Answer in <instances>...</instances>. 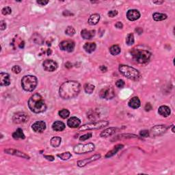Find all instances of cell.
Masks as SVG:
<instances>
[{"label":"cell","instance_id":"cell-27","mask_svg":"<svg viewBox=\"0 0 175 175\" xmlns=\"http://www.w3.org/2000/svg\"><path fill=\"white\" fill-rule=\"evenodd\" d=\"M100 21V15L98 14H93L88 19V23L90 25H95Z\"/></svg>","mask_w":175,"mask_h":175},{"label":"cell","instance_id":"cell-37","mask_svg":"<svg viewBox=\"0 0 175 175\" xmlns=\"http://www.w3.org/2000/svg\"><path fill=\"white\" fill-rule=\"evenodd\" d=\"M1 13L4 15H11L12 13V9L11 7L9 6H6L4 8L1 10Z\"/></svg>","mask_w":175,"mask_h":175},{"label":"cell","instance_id":"cell-7","mask_svg":"<svg viewBox=\"0 0 175 175\" xmlns=\"http://www.w3.org/2000/svg\"><path fill=\"white\" fill-rule=\"evenodd\" d=\"M94 148H95V146L92 143L84 144H79L74 147L73 150L76 154H86L93 151Z\"/></svg>","mask_w":175,"mask_h":175},{"label":"cell","instance_id":"cell-26","mask_svg":"<svg viewBox=\"0 0 175 175\" xmlns=\"http://www.w3.org/2000/svg\"><path fill=\"white\" fill-rule=\"evenodd\" d=\"M96 47V45L94 43H86L84 45V49L88 53H91L95 51Z\"/></svg>","mask_w":175,"mask_h":175},{"label":"cell","instance_id":"cell-2","mask_svg":"<svg viewBox=\"0 0 175 175\" xmlns=\"http://www.w3.org/2000/svg\"><path fill=\"white\" fill-rule=\"evenodd\" d=\"M28 107L32 112L36 114L42 113L47 110V105L43 96L39 93H35L28 101Z\"/></svg>","mask_w":175,"mask_h":175},{"label":"cell","instance_id":"cell-1","mask_svg":"<svg viewBox=\"0 0 175 175\" xmlns=\"http://www.w3.org/2000/svg\"><path fill=\"white\" fill-rule=\"evenodd\" d=\"M81 90V85L77 81H68L60 86L59 94L63 99H71L77 96Z\"/></svg>","mask_w":175,"mask_h":175},{"label":"cell","instance_id":"cell-30","mask_svg":"<svg viewBox=\"0 0 175 175\" xmlns=\"http://www.w3.org/2000/svg\"><path fill=\"white\" fill-rule=\"evenodd\" d=\"M120 51H121V49H120V47L117 45L112 46V47L110 48V52L112 56H117L120 53Z\"/></svg>","mask_w":175,"mask_h":175},{"label":"cell","instance_id":"cell-43","mask_svg":"<svg viewBox=\"0 0 175 175\" xmlns=\"http://www.w3.org/2000/svg\"><path fill=\"white\" fill-rule=\"evenodd\" d=\"M49 1L48 0H41V1H37V3L41 6H46Z\"/></svg>","mask_w":175,"mask_h":175},{"label":"cell","instance_id":"cell-42","mask_svg":"<svg viewBox=\"0 0 175 175\" xmlns=\"http://www.w3.org/2000/svg\"><path fill=\"white\" fill-rule=\"evenodd\" d=\"M108 15L110 17L113 18L114 17H116V16L118 15V11H110L109 13H108Z\"/></svg>","mask_w":175,"mask_h":175},{"label":"cell","instance_id":"cell-12","mask_svg":"<svg viewBox=\"0 0 175 175\" xmlns=\"http://www.w3.org/2000/svg\"><path fill=\"white\" fill-rule=\"evenodd\" d=\"M167 129L168 127L166 125H156L151 128L149 134L152 136H159L166 133Z\"/></svg>","mask_w":175,"mask_h":175},{"label":"cell","instance_id":"cell-46","mask_svg":"<svg viewBox=\"0 0 175 175\" xmlns=\"http://www.w3.org/2000/svg\"><path fill=\"white\" fill-rule=\"evenodd\" d=\"M115 27L118 29H122L123 27V24H122L120 21H118L117 23L115 24Z\"/></svg>","mask_w":175,"mask_h":175},{"label":"cell","instance_id":"cell-40","mask_svg":"<svg viewBox=\"0 0 175 175\" xmlns=\"http://www.w3.org/2000/svg\"><path fill=\"white\" fill-rule=\"evenodd\" d=\"M140 136L141 137H143V138H147V137H148L150 136L149 131H148V130H142V131H140Z\"/></svg>","mask_w":175,"mask_h":175},{"label":"cell","instance_id":"cell-44","mask_svg":"<svg viewBox=\"0 0 175 175\" xmlns=\"http://www.w3.org/2000/svg\"><path fill=\"white\" fill-rule=\"evenodd\" d=\"M144 110H146V112H149L152 110V105L150 103H148L146 104L145 108H144Z\"/></svg>","mask_w":175,"mask_h":175},{"label":"cell","instance_id":"cell-21","mask_svg":"<svg viewBox=\"0 0 175 175\" xmlns=\"http://www.w3.org/2000/svg\"><path fill=\"white\" fill-rule=\"evenodd\" d=\"M128 105L130 108H133V109H138L141 105V103H140V101L138 96H134L129 100Z\"/></svg>","mask_w":175,"mask_h":175},{"label":"cell","instance_id":"cell-16","mask_svg":"<svg viewBox=\"0 0 175 175\" xmlns=\"http://www.w3.org/2000/svg\"><path fill=\"white\" fill-rule=\"evenodd\" d=\"M4 152L7 154L13 155L27 159V160H29L30 159V157L28 156L27 155H26L25 153H23V152L19 151V150H18L13 149V148H8V149H5Z\"/></svg>","mask_w":175,"mask_h":175},{"label":"cell","instance_id":"cell-9","mask_svg":"<svg viewBox=\"0 0 175 175\" xmlns=\"http://www.w3.org/2000/svg\"><path fill=\"white\" fill-rule=\"evenodd\" d=\"M29 120V116L25 112H19L14 114L13 117V121L15 124L25 123Z\"/></svg>","mask_w":175,"mask_h":175},{"label":"cell","instance_id":"cell-53","mask_svg":"<svg viewBox=\"0 0 175 175\" xmlns=\"http://www.w3.org/2000/svg\"><path fill=\"white\" fill-rule=\"evenodd\" d=\"M51 53H52V51H51V49H47V55H48V56H50V55H51Z\"/></svg>","mask_w":175,"mask_h":175},{"label":"cell","instance_id":"cell-54","mask_svg":"<svg viewBox=\"0 0 175 175\" xmlns=\"http://www.w3.org/2000/svg\"><path fill=\"white\" fill-rule=\"evenodd\" d=\"M172 133H174L175 131H174V126L173 125H172Z\"/></svg>","mask_w":175,"mask_h":175},{"label":"cell","instance_id":"cell-48","mask_svg":"<svg viewBox=\"0 0 175 175\" xmlns=\"http://www.w3.org/2000/svg\"><path fill=\"white\" fill-rule=\"evenodd\" d=\"M100 70L103 73H105V72L108 71V68L106 67L105 65H101L100 66Z\"/></svg>","mask_w":175,"mask_h":175},{"label":"cell","instance_id":"cell-45","mask_svg":"<svg viewBox=\"0 0 175 175\" xmlns=\"http://www.w3.org/2000/svg\"><path fill=\"white\" fill-rule=\"evenodd\" d=\"M6 28V23L4 21H1L0 23V29L1 30H4Z\"/></svg>","mask_w":175,"mask_h":175},{"label":"cell","instance_id":"cell-52","mask_svg":"<svg viewBox=\"0 0 175 175\" xmlns=\"http://www.w3.org/2000/svg\"><path fill=\"white\" fill-rule=\"evenodd\" d=\"M24 43H24L23 41L21 42V43H20V45H19V47L20 48H22V49H23V48L24 47Z\"/></svg>","mask_w":175,"mask_h":175},{"label":"cell","instance_id":"cell-17","mask_svg":"<svg viewBox=\"0 0 175 175\" xmlns=\"http://www.w3.org/2000/svg\"><path fill=\"white\" fill-rule=\"evenodd\" d=\"M11 84V77L9 74L1 72L0 73V85L1 86H8Z\"/></svg>","mask_w":175,"mask_h":175},{"label":"cell","instance_id":"cell-3","mask_svg":"<svg viewBox=\"0 0 175 175\" xmlns=\"http://www.w3.org/2000/svg\"><path fill=\"white\" fill-rule=\"evenodd\" d=\"M118 69L120 73L129 79L133 80V81H138L141 78V74L138 70L130 66L120 64Z\"/></svg>","mask_w":175,"mask_h":175},{"label":"cell","instance_id":"cell-25","mask_svg":"<svg viewBox=\"0 0 175 175\" xmlns=\"http://www.w3.org/2000/svg\"><path fill=\"white\" fill-rule=\"evenodd\" d=\"M13 138L15 140H24L25 138V136L23 134L22 129L19 128L13 134Z\"/></svg>","mask_w":175,"mask_h":175},{"label":"cell","instance_id":"cell-51","mask_svg":"<svg viewBox=\"0 0 175 175\" xmlns=\"http://www.w3.org/2000/svg\"><path fill=\"white\" fill-rule=\"evenodd\" d=\"M164 1H154L153 4H162L164 3Z\"/></svg>","mask_w":175,"mask_h":175},{"label":"cell","instance_id":"cell-14","mask_svg":"<svg viewBox=\"0 0 175 175\" xmlns=\"http://www.w3.org/2000/svg\"><path fill=\"white\" fill-rule=\"evenodd\" d=\"M47 125H46L45 122L39 120V121L35 122L32 125V129L34 132L36 133H42L46 129Z\"/></svg>","mask_w":175,"mask_h":175},{"label":"cell","instance_id":"cell-36","mask_svg":"<svg viewBox=\"0 0 175 175\" xmlns=\"http://www.w3.org/2000/svg\"><path fill=\"white\" fill-rule=\"evenodd\" d=\"M65 34H67L69 37H73L75 34V30L72 26H68L65 30Z\"/></svg>","mask_w":175,"mask_h":175},{"label":"cell","instance_id":"cell-10","mask_svg":"<svg viewBox=\"0 0 175 175\" xmlns=\"http://www.w3.org/2000/svg\"><path fill=\"white\" fill-rule=\"evenodd\" d=\"M60 48L62 51H67V52H72L75 49V44L73 41L71 40H66V41H63L60 43Z\"/></svg>","mask_w":175,"mask_h":175},{"label":"cell","instance_id":"cell-47","mask_svg":"<svg viewBox=\"0 0 175 175\" xmlns=\"http://www.w3.org/2000/svg\"><path fill=\"white\" fill-rule=\"evenodd\" d=\"M44 157L48 161H50V162H52V161L54 160V157L52 155H44Z\"/></svg>","mask_w":175,"mask_h":175},{"label":"cell","instance_id":"cell-5","mask_svg":"<svg viewBox=\"0 0 175 175\" xmlns=\"http://www.w3.org/2000/svg\"><path fill=\"white\" fill-rule=\"evenodd\" d=\"M38 84L37 77L34 75H25L21 79V86L24 90L32 92L35 90Z\"/></svg>","mask_w":175,"mask_h":175},{"label":"cell","instance_id":"cell-11","mask_svg":"<svg viewBox=\"0 0 175 175\" xmlns=\"http://www.w3.org/2000/svg\"><path fill=\"white\" fill-rule=\"evenodd\" d=\"M43 66L44 70L48 72H53L57 69L58 64L56 61L53 60H46L43 62Z\"/></svg>","mask_w":175,"mask_h":175},{"label":"cell","instance_id":"cell-41","mask_svg":"<svg viewBox=\"0 0 175 175\" xmlns=\"http://www.w3.org/2000/svg\"><path fill=\"white\" fill-rule=\"evenodd\" d=\"M125 85V83L122 79H118L117 82H116V86L119 88H122Z\"/></svg>","mask_w":175,"mask_h":175},{"label":"cell","instance_id":"cell-50","mask_svg":"<svg viewBox=\"0 0 175 175\" xmlns=\"http://www.w3.org/2000/svg\"><path fill=\"white\" fill-rule=\"evenodd\" d=\"M65 66L66 68H70L72 67V64L70 63V62H66V63L65 64Z\"/></svg>","mask_w":175,"mask_h":175},{"label":"cell","instance_id":"cell-29","mask_svg":"<svg viewBox=\"0 0 175 175\" xmlns=\"http://www.w3.org/2000/svg\"><path fill=\"white\" fill-rule=\"evenodd\" d=\"M62 142V138L59 136H55L53 137L51 139V141H50V144L54 148H57L60 145Z\"/></svg>","mask_w":175,"mask_h":175},{"label":"cell","instance_id":"cell-33","mask_svg":"<svg viewBox=\"0 0 175 175\" xmlns=\"http://www.w3.org/2000/svg\"><path fill=\"white\" fill-rule=\"evenodd\" d=\"M57 156L59 158L61 159L62 160L65 161V160H69V159L71 157L72 155L71 153H69V152H65V153H63L58 154V155H57Z\"/></svg>","mask_w":175,"mask_h":175},{"label":"cell","instance_id":"cell-20","mask_svg":"<svg viewBox=\"0 0 175 175\" xmlns=\"http://www.w3.org/2000/svg\"><path fill=\"white\" fill-rule=\"evenodd\" d=\"M158 113L163 117H168L171 114L170 108L166 105L160 106L158 109Z\"/></svg>","mask_w":175,"mask_h":175},{"label":"cell","instance_id":"cell-23","mask_svg":"<svg viewBox=\"0 0 175 175\" xmlns=\"http://www.w3.org/2000/svg\"><path fill=\"white\" fill-rule=\"evenodd\" d=\"M65 124L62 121H56L52 124V129L55 131H62L65 129Z\"/></svg>","mask_w":175,"mask_h":175},{"label":"cell","instance_id":"cell-8","mask_svg":"<svg viewBox=\"0 0 175 175\" xmlns=\"http://www.w3.org/2000/svg\"><path fill=\"white\" fill-rule=\"evenodd\" d=\"M100 98L103 99L110 100L113 98L115 96V91H114V88L111 87H105L101 90L99 92Z\"/></svg>","mask_w":175,"mask_h":175},{"label":"cell","instance_id":"cell-22","mask_svg":"<svg viewBox=\"0 0 175 175\" xmlns=\"http://www.w3.org/2000/svg\"><path fill=\"white\" fill-rule=\"evenodd\" d=\"M118 129L115 127H110L108 129H105L103 131H102L100 134V136L101 138H108V137L114 135L115 133L117 131Z\"/></svg>","mask_w":175,"mask_h":175},{"label":"cell","instance_id":"cell-39","mask_svg":"<svg viewBox=\"0 0 175 175\" xmlns=\"http://www.w3.org/2000/svg\"><path fill=\"white\" fill-rule=\"evenodd\" d=\"M12 71L15 74H19L21 73V68L20 67L19 65H15L12 68Z\"/></svg>","mask_w":175,"mask_h":175},{"label":"cell","instance_id":"cell-32","mask_svg":"<svg viewBox=\"0 0 175 175\" xmlns=\"http://www.w3.org/2000/svg\"><path fill=\"white\" fill-rule=\"evenodd\" d=\"M32 40H33L34 43L38 44V45H41V44L43 43V38L41 37V35H39L38 34H34L32 36Z\"/></svg>","mask_w":175,"mask_h":175},{"label":"cell","instance_id":"cell-18","mask_svg":"<svg viewBox=\"0 0 175 175\" xmlns=\"http://www.w3.org/2000/svg\"><path fill=\"white\" fill-rule=\"evenodd\" d=\"M80 124H81V120L75 116H73L67 120V125L70 128H77Z\"/></svg>","mask_w":175,"mask_h":175},{"label":"cell","instance_id":"cell-6","mask_svg":"<svg viewBox=\"0 0 175 175\" xmlns=\"http://www.w3.org/2000/svg\"><path fill=\"white\" fill-rule=\"evenodd\" d=\"M108 124H109V122L108 120H99V121L84 124V125L80 127L79 131H85L101 129L107 127Z\"/></svg>","mask_w":175,"mask_h":175},{"label":"cell","instance_id":"cell-49","mask_svg":"<svg viewBox=\"0 0 175 175\" xmlns=\"http://www.w3.org/2000/svg\"><path fill=\"white\" fill-rule=\"evenodd\" d=\"M63 15L66 16V17H67V16L73 15V14H72L71 13H70V12L68 11H65L63 12Z\"/></svg>","mask_w":175,"mask_h":175},{"label":"cell","instance_id":"cell-38","mask_svg":"<svg viewBox=\"0 0 175 175\" xmlns=\"http://www.w3.org/2000/svg\"><path fill=\"white\" fill-rule=\"evenodd\" d=\"M92 136V134H91V133H88V134H84L83 135V136H82L81 137L79 138V140L80 141H85V140H88V139H89L91 138V137Z\"/></svg>","mask_w":175,"mask_h":175},{"label":"cell","instance_id":"cell-4","mask_svg":"<svg viewBox=\"0 0 175 175\" xmlns=\"http://www.w3.org/2000/svg\"><path fill=\"white\" fill-rule=\"evenodd\" d=\"M131 56L135 61L140 64H145L150 60L151 53L149 51L146 49H133L131 51Z\"/></svg>","mask_w":175,"mask_h":175},{"label":"cell","instance_id":"cell-19","mask_svg":"<svg viewBox=\"0 0 175 175\" xmlns=\"http://www.w3.org/2000/svg\"><path fill=\"white\" fill-rule=\"evenodd\" d=\"M96 34L95 30H83L81 32V35L84 39L90 40L93 38Z\"/></svg>","mask_w":175,"mask_h":175},{"label":"cell","instance_id":"cell-35","mask_svg":"<svg viewBox=\"0 0 175 175\" xmlns=\"http://www.w3.org/2000/svg\"><path fill=\"white\" fill-rule=\"evenodd\" d=\"M134 37L133 34H129L126 38V43L129 46H131L134 44Z\"/></svg>","mask_w":175,"mask_h":175},{"label":"cell","instance_id":"cell-28","mask_svg":"<svg viewBox=\"0 0 175 175\" xmlns=\"http://www.w3.org/2000/svg\"><path fill=\"white\" fill-rule=\"evenodd\" d=\"M153 18L155 21H162L164 20H166L168 18V16L166 14L155 13L153 15Z\"/></svg>","mask_w":175,"mask_h":175},{"label":"cell","instance_id":"cell-15","mask_svg":"<svg viewBox=\"0 0 175 175\" xmlns=\"http://www.w3.org/2000/svg\"><path fill=\"white\" fill-rule=\"evenodd\" d=\"M127 17L131 21H134L140 18V13L138 10L131 9L127 11Z\"/></svg>","mask_w":175,"mask_h":175},{"label":"cell","instance_id":"cell-34","mask_svg":"<svg viewBox=\"0 0 175 175\" xmlns=\"http://www.w3.org/2000/svg\"><path fill=\"white\" fill-rule=\"evenodd\" d=\"M59 116L63 119H66L67 118L68 116L70 115V112L69 110H68L67 109H62L59 111Z\"/></svg>","mask_w":175,"mask_h":175},{"label":"cell","instance_id":"cell-13","mask_svg":"<svg viewBox=\"0 0 175 175\" xmlns=\"http://www.w3.org/2000/svg\"><path fill=\"white\" fill-rule=\"evenodd\" d=\"M100 158H101L100 154L94 155L93 156H91L89 158H86V159H85V160L78 161L77 166L79 167H84V166H86L87 164H89L90 163H92V162H94V161L99 160Z\"/></svg>","mask_w":175,"mask_h":175},{"label":"cell","instance_id":"cell-31","mask_svg":"<svg viewBox=\"0 0 175 175\" xmlns=\"http://www.w3.org/2000/svg\"><path fill=\"white\" fill-rule=\"evenodd\" d=\"M94 89H95V86L92 84H86L84 85V90L87 94H92L94 92Z\"/></svg>","mask_w":175,"mask_h":175},{"label":"cell","instance_id":"cell-24","mask_svg":"<svg viewBox=\"0 0 175 175\" xmlns=\"http://www.w3.org/2000/svg\"><path fill=\"white\" fill-rule=\"evenodd\" d=\"M123 147H124V146L122 145V144H118V145L115 146L114 147L113 149H112V150H110V151H109L107 154H106L105 158L112 157L115 155L120 150H121Z\"/></svg>","mask_w":175,"mask_h":175}]
</instances>
